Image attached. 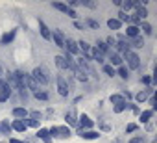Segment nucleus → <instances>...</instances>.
I'll return each instance as SVG.
<instances>
[{
  "instance_id": "26",
  "label": "nucleus",
  "mask_w": 157,
  "mask_h": 143,
  "mask_svg": "<svg viewBox=\"0 0 157 143\" xmlns=\"http://www.w3.org/2000/svg\"><path fill=\"white\" fill-rule=\"evenodd\" d=\"M109 61H111L113 65H120V63H122V58H120L118 54H113V52H111V56H109Z\"/></svg>"
},
{
  "instance_id": "20",
  "label": "nucleus",
  "mask_w": 157,
  "mask_h": 143,
  "mask_svg": "<svg viewBox=\"0 0 157 143\" xmlns=\"http://www.w3.org/2000/svg\"><path fill=\"white\" fill-rule=\"evenodd\" d=\"M139 26H128V30H126V34H128V37H139Z\"/></svg>"
},
{
  "instance_id": "11",
  "label": "nucleus",
  "mask_w": 157,
  "mask_h": 143,
  "mask_svg": "<svg viewBox=\"0 0 157 143\" xmlns=\"http://www.w3.org/2000/svg\"><path fill=\"white\" fill-rule=\"evenodd\" d=\"M89 58H93V59H94V61H98V63H104V61H105V59H104V54H100V52L96 50V47H94V48H91Z\"/></svg>"
},
{
  "instance_id": "9",
  "label": "nucleus",
  "mask_w": 157,
  "mask_h": 143,
  "mask_svg": "<svg viewBox=\"0 0 157 143\" xmlns=\"http://www.w3.org/2000/svg\"><path fill=\"white\" fill-rule=\"evenodd\" d=\"M10 95H11V88H10L8 84H2V88H0V102L8 100Z\"/></svg>"
},
{
  "instance_id": "43",
  "label": "nucleus",
  "mask_w": 157,
  "mask_h": 143,
  "mask_svg": "<svg viewBox=\"0 0 157 143\" xmlns=\"http://www.w3.org/2000/svg\"><path fill=\"white\" fill-rule=\"evenodd\" d=\"M68 4H70V6H78V4H80V0H70Z\"/></svg>"
},
{
  "instance_id": "41",
  "label": "nucleus",
  "mask_w": 157,
  "mask_h": 143,
  "mask_svg": "<svg viewBox=\"0 0 157 143\" xmlns=\"http://www.w3.org/2000/svg\"><path fill=\"white\" fill-rule=\"evenodd\" d=\"M105 43H107V47H109V45H115V43H117V41H115V39H113V37H109V39H107V41H105Z\"/></svg>"
},
{
  "instance_id": "15",
  "label": "nucleus",
  "mask_w": 157,
  "mask_h": 143,
  "mask_svg": "<svg viewBox=\"0 0 157 143\" xmlns=\"http://www.w3.org/2000/svg\"><path fill=\"white\" fill-rule=\"evenodd\" d=\"M72 73L76 75V78H78V80H82V82H85V80H87V75H85V73H83V71H82L80 67H78V65L72 69Z\"/></svg>"
},
{
  "instance_id": "21",
  "label": "nucleus",
  "mask_w": 157,
  "mask_h": 143,
  "mask_svg": "<svg viewBox=\"0 0 157 143\" xmlns=\"http://www.w3.org/2000/svg\"><path fill=\"white\" fill-rule=\"evenodd\" d=\"M117 48H118L120 52H124V54H126V52H129V48H128V43H126L124 39H118V41H117Z\"/></svg>"
},
{
  "instance_id": "48",
  "label": "nucleus",
  "mask_w": 157,
  "mask_h": 143,
  "mask_svg": "<svg viewBox=\"0 0 157 143\" xmlns=\"http://www.w3.org/2000/svg\"><path fill=\"white\" fill-rule=\"evenodd\" d=\"M115 143H118V141H115Z\"/></svg>"
},
{
  "instance_id": "28",
  "label": "nucleus",
  "mask_w": 157,
  "mask_h": 143,
  "mask_svg": "<svg viewBox=\"0 0 157 143\" xmlns=\"http://www.w3.org/2000/svg\"><path fill=\"white\" fill-rule=\"evenodd\" d=\"M118 76H120V78H124V80H128V76H129V75H128V69H126V67H122V65L118 67Z\"/></svg>"
},
{
  "instance_id": "12",
  "label": "nucleus",
  "mask_w": 157,
  "mask_h": 143,
  "mask_svg": "<svg viewBox=\"0 0 157 143\" xmlns=\"http://www.w3.org/2000/svg\"><path fill=\"white\" fill-rule=\"evenodd\" d=\"M68 59H70L68 54H67V58H65V56H57V58H56V63H57V67H61V69H68Z\"/></svg>"
},
{
  "instance_id": "36",
  "label": "nucleus",
  "mask_w": 157,
  "mask_h": 143,
  "mask_svg": "<svg viewBox=\"0 0 157 143\" xmlns=\"http://www.w3.org/2000/svg\"><path fill=\"white\" fill-rule=\"evenodd\" d=\"M146 97H148V91H142V93H139V95H137V100H139V102H142V100H146Z\"/></svg>"
},
{
  "instance_id": "10",
  "label": "nucleus",
  "mask_w": 157,
  "mask_h": 143,
  "mask_svg": "<svg viewBox=\"0 0 157 143\" xmlns=\"http://www.w3.org/2000/svg\"><path fill=\"white\" fill-rule=\"evenodd\" d=\"M78 134H80L83 139H98V137H100V134L94 132V130H80Z\"/></svg>"
},
{
  "instance_id": "14",
  "label": "nucleus",
  "mask_w": 157,
  "mask_h": 143,
  "mask_svg": "<svg viewBox=\"0 0 157 143\" xmlns=\"http://www.w3.org/2000/svg\"><path fill=\"white\" fill-rule=\"evenodd\" d=\"M37 137H41L44 143H50V141H52V137H50V134H48V130H46V128H39Z\"/></svg>"
},
{
  "instance_id": "38",
  "label": "nucleus",
  "mask_w": 157,
  "mask_h": 143,
  "mask_svg": "<svg viewBox=\"0 0 157 143\" xmlns=\"http://www.w3.org/2000/svg\"><path fill=\"white\" fill-rule=\"evenodd\" d=\"M87 24H89L91 28H98V22H96V21H93V19H89V21H87Z\"/></svg>"
},
{
  "instance_id": "8",
  "label": "nucleus",
  "mask_w": 157,
  "mask_h": 143,
  "mask_svg": "<svg viewBox=\"0 0 157 143\" xmlns=\"http://www.w3.org/2000/svg\"><path fill=\"white\" fill-rule=\"evenodd\" d=\"M78 125H80V130H89V128H93V121L87 117V115H82L80 117V123H78Z\"/></svg>"
},
{
  "instance_id": "39",
  "label": "nucleus",
  "mask_w": 157,
  "mask_h": 143,
  "mask_svg": "<svg viewBox=\"0 0 157 143\" xmlns=\"http://www.w3.org/2000/svg\"><path fill=\"white\" fill-rule=\"evenodd\" d=\"M137 130V125H128L126 126V132H135Z\"/></svg>"
},
{
  "instance_id": "27",
  "label": "nucleus",
  "mask_w": 157,
  "mask_h": 143,
  "mask_svg": "<svg viewBox=\"0 0 157 143\" xmlns=\"http://www.w3.org/2000/svg\"><path fill=\"white\" fill-rule=\"evenodd\" d=\"M120 6L124 8V13H126V11H129L133 8V0H124V2H120Z\"/></svg>"
},
{
  "instance_id": "16",
  "label": "nucleus",
  "mask_w": 157,
  "mask_h": 143,
  "mask_svg": "<svg viewBox=\"0 0 157 143\" xmlns=\"http://www.w3.org/2000/svg\"><path fill=\"white\" fill-rule=\"evenodd\" d=\"M65 121L70 125V126H74V125H78V119H76V113L70 110V112H67V115H65Z\"/></svg>"
},
{
  "instance_id": "44",
  "label": "nucleus",
  "mask_w": 157,
  "mask_h": 143,
  "mask_svg": "<svg viewBox=\"0 0 157 143\" xmlns=\"http://www.w3.org/2000/svg\"><path fill=\"white\" fill-rule=\"evenodd\" d=\"M142 82H144V84H150V82H151V78H150V76H144V78H142Z\"/></svg>"
},
{
  "instance_id": "33",
  "label": "nucleus",
  "mask_w": 157,
  "mask_h": 143,
  "mask_svg": "<svg viewBox=\"0 0 157 143\" xmlns=\"http://www.w3.org/2000/svg\"><path fill=\"white\" fill-rule=\"evenodd\" d=\"M126 108H128V104H126V102H120V104H117V106H115V113H120V112H122V110H126Z\"/></svg>"
},
{
  "instance_id": "46",
  "label": "nucleus",
  "mask_w": 157,
  "mask_h": 143,
  "mask_svg": "<svg viewBox=\"0 0 157 143\" xmlns=\"http://www.w3.org/2000/svg\"><path fill=\"white\" fill-rule=\"evenodd\" d=\"M2 84H4V82H2V80H0V88H2Z\"/></svg>"
},
{
  "instance_id": "37",
  "label": "nucleus",
  "mask_w": 157,
  "mask_h": 143,
  "mask_svg": "<svg viewBox=\"0 0 157 143\" xmlns=\"http://www.w3.org/2000/svg\"><path fill=\"white\" fill-rule=\"evenodd\" d=\"M144 43H142V39L140 37H133V47H142Z\"/></svg>"
},
{
  "instance_id": "31",
  "label": "nucleus",
  "mask_w": 157,
  "mask_h": 143,
  "mask_svg": "<svg viewBox=\"0 0 157 143\" xmlns=\"http://www.w3.org/2000/svg\"><path fill=\"white\" fill-rule=\"evenodd\" d=\"M117 21H118V22H126V21H129V15H128V13H124V11H120Z\"/></svg>"
},
{
  "instance_id": "24",
  "label": "nucleus",
  "mask_w": 157,
  "mask_h": 143,
  "mask_svg": "<svg viewBox=\"0 0 157 143\" xmlns=\"http://www.w3.org/2000/svg\"><path fill=\"white\" fill-rule=\"evenodd\" d=\"M107 26H109L111 30H118V28L122 26V22H118L117 19H109V21H107Z\"/></svg>"
},
{
  "instance_id": "3",
  "label": "nucleus",
  "mask_w": 157,
  "mask_h": 143,
  "mask_svg": "<svg viewBox=\"0 0 157 143\" xmlns=\"http://www.w3.org/2000/svg\"><path fill=\"white\" fill-rule=\"evenodd\" d=\"M52 6H54V10H57V11H61V13H65V15L72 17V19H76V17H78V13H76L74 10H70V8H68L67 4H63V2H54Z\"/></svg>"
},
{
  "instance_id": "34",
  "label": "nucleus",
  "mask_w": 157,
  "mask_h": 143,
  "mask_svg": "<svg viewBox=\"0 0 157 143\" xmlns=\"http://www.w3.org/2000/svg\"><path fill=\"white\" fill-rule=\"evenodd\" d=\"M35 97H37L39 100H46V99H48V95H46L44 91H37V93H35Z\"/></svg>"
},
{
  "instance_id": "2",
  "label": "nucleus",
  "mask_w": 157,
  "mask_h": 143,
  "mask_svg": "<svg viewBox=\"0 0 157 143\" xmlns=\"http://www.w3.org/2000/svg\"><path fill=\"white\" fill-rule=\"evenodd\" d=\"M48 134H50V137L52 136L54 137H68L70 136V130H68V126H52L48 130Z\"/></svg>"
},
{
  "instance_id": "7",
  "label": "nucleus",
  "mask_w": 157,
  "mask_h": 143,
  "mask_svg": "<svg viewBox=\"0 0 157 143\" xmlns=\"http://www.w3.org/2000/svg\"><path fill=\"white\" fill-rule=\"evenodd\" d=\"M65 48L70 52V54H78V52H80V48H78V43L74 41V39H67L65 41ZM67 52V54H68Z\"/></svg>"
},
{
  "instance_id": "4",
  "label": "nucleus",
  "mask_w": 157,
  "mask_h": 143,
  "mask_svg": "<svg viewBox=\"0 0 157 143\" xmlns=\"http://www.w3.org/2000/svg\"><path fill=\"white\" fill-rule=\"evenodd\" d=\"M126 61H128V67L129 69H139V65H140V61H139V56L135 54V52H126Z\"/></svg>"
},
{
  "instance_id": "23",
  "label": "nucleus",
  "mask_w": 157,
  "mask_h": 143,
  "mask_svg": "<svg viewBox=\"0 0 157 143\" xmlns=\"http://www.w3.org/2000/svg\"><path fill=\"white\" fill-rule=\"evenodd\" d=\"M10 130H11L10 121H2V123H0V132H2V134H10Z\"/></svg>"
},
{
  "instance_id": "47",
  "label": "nucleus",
  "mask_w": 157,
  "mask_h": 143,
  "mask_svg": "<svg viewBox=\"0 0 157 143\" xmlns=\"http://www.w3.org/2000/svg\"><path fill=\"white\" fill-rule=\"evenodd\" d=\"M24 143H30V141H24Z\"/></svg>"
},
{
  "instance_id": "1",
  "label": "nucleus",
  "mask_w": 157,
  "mask_h": 143,
  "mask_svg": "<svg viewBox=\"0 0 157 143\" xmlns=\"http://www.w3.org/2000/svg\"><path fill=\"white\" fill-rule=\"evenodd\" d=\"M32 78H33L37 84H41V86H46V84L50 82L48 71H46L44 67H35V69H33V75H32Z\"/></svg>"
},
{
  "instance_id": "40",
  "label": "nucleus",
  "mask_w": 157,
  "mask_h": 143,
  "mask_svg": "<svg viewBox=\"0 0 157 143\" xmlns=\"http://www.w3.org/2000/svg\"><path fill=\"white\" fill-rule=\"evenodd\" d=\"M32 119H35V121L41 119V113H39V112H32Z\"/></svg>"
},
{
  "instance_id": "35",
  "label": "nucleus",
  "mask_w": 157,
  "mask_h": 143,
  "mask_svg": "<svg viewBox=\"0 0 157 143\" xmlns=\"http://www.w3.org/2000/svg\"><path fill=\"white\" fill-rule=\"evenodd\" d=\"M142 30H144V32H146V34H148V35H150V34H151V32H153V30H151V26H150V24H148V22H142Z\"/></svg>"
},
{
  "instance_id": "32",
  "label": "nucleus",
  "mask_w": 157,
  "mask_h": 143,
  "mask_svg": "<svg viewBox=\"0 0 157 143\" xmlns=\"http://www.w3.org/2000/svg\"><path fill=\"white\" fill-rule=\"evenodd\" d=\"M104 73L109 75V76H113V75H115V69H113L111 65H104Z\"/></svg>"
},
{
  "instance_id": "6",
  "label": "nucleus",
  "mask_w": 157,
  "mask_h": 143,
  "mask_svg": "<svg viewBox=\"0 0 157 143\" xmlns=\"http://www.w3.org/2000/svg\"><path fill=\"white\" fill-rule=\"evenodd\" d=\"M50 37L54 39V43H56L59 48H65V37L61 35V32H59V30H54V32L50 34Z\"/></svg>"
},
{
  "instance_id": "22",
  "label": "nucleus",
  "mask_w": 157,
  "mask_h": 143,
  "mask_svg": "<svg viewBox=\"0 0 157 143\" xmlns=\"http://www.w3.org/2000/svg\"><path fill=\"white\" fill-rule=\"evenodd\" d=\"M96 50H98L100 54H107V52H109V47H107V43H105V41H98Z\"/></svg>"
},
{
  "instance_id": "19",
  "label": "nucleus",
  "mask_w": 157,
  "mask_h": 143,
  "mask_svg": "<svg viewBox=\"0 0 157 143\" xmlns=\"http://www.w3.org/2000/svg\"><path fill=\"white\" fill-rule=\"evenodd\" d=\"M11 128H13V130H17V132H24V130H26V125H24V121L17 119V121H13Z\"/></svg>"
},
{
  "instance_id": "45",
  "label": "nucleus",
  "mask_w": 157,
  "mask_h": 143,
  "mask_svg": "<svg viewBox=\"0 0 157 143\" xmlns=\"http://www.w3.org/2000/svg\"><path fill=\"white\" fill-rule=\"evenodd\" d=\"M10 143H21L19 139H10Z\"/></svg>"
},
{
  "instance_id": "29",
  "label": "nucleus",
  "mask_w": 157,
  "mask_h": 143,
  "mask_svg": "<svg viewBox=\"0 0 157 143\" xmlns=\"http://www.w3.org/2000/svg\"><path fill=\"white\" fill-rule=\"evenodd\" d=\"M24 125L26 126H32V128H39V121H35V119H26Z\"/></svg>"
},
{
  "instance_id": "13",
  "label": "nucleus",
  "mask_w": 157,
  "mask_h": 143,
  "mask_svg": "<svg viewBox=\"0 0 157 143\" xmlns=\"http://www.w3.org/2000/svg\"><path fill=\"white\" fill-rule=\"evenodd\" d=\"M13 117H17V119L22 121V119L28 117V110H26V108H15V110H13Z\"/></svg>"
},
{
  "instance_id": "18",
  "label": "nucleus",
  "mask_w": 157,
  "mask_h": 143,
  "mask_svg": "<svg viewBox=\"0 0 157 143\" xmlns=\"http://www.w3.org/2000/svg\"><path fill=\"white\" fill-rule=\"evenodd\" d=\"M39 28H41V35H43L44 39H50V28H48L43 21H39Z\"/></svg>"
},
{
  "instance_id": "5",
  "label": "nucleus",
  "mask_w": 157,
  "mask_h": 143,
  "mask_svg": "<svg viewBox=\"0 0 157 143\" xmlns=\"http://www.w3.org/2000/svg\"><path fill=\"white\" fill-rule=\"evenodd\" d=\"M57 89H59V95H63V97H67L68 95V84H67V80L63 78V76H57Z\"/></svg>"
},
{
  "instance_id": "42",
  "label": "nucleus",
  "mask_w": 157,
  "mask_h": 143,
  "mask_svg": "<svg viewBox=\"0 0 157 143\" xmlns=\"http://www.w3.org/2000/svg\"><path fill=\"white\" fill-rule=\"evenodd\" d=\"M129 143H142V137H135V139H131Z\"/></svg>"
},
{
  "instance_id": "17",
  "label": "nucleus",
  "mask_w": 157,
  "mask_h": 143,
  "mask_svg": "<svg viewBox=\"0 0 157 143\" xmlns=\"http://www.w3.org/2000/svg\"><path fill=\"white\" fill-rule=\"evenodd\" d=\"M15 30H11V32H8V34H4L2 35V39H0V43H2V45H8L10 41H13V37H15Z\"/></svg>"
},
{
  "instance_id": "25",
  "label": "nucleus",
  "mask_w": 157,
  "mask_h": 143,
  "mask_svg": "<svg viewBox=\"0 0 157 143\" xmlns=\"http://www.w3.org/2000/svg\"><path fill=\"white\" fill-rule=\"evenodd\" d=\"M151 115H153V110H146V112L140 113V121H142V123H148Z\"/></svg>"
},
{
  "instance_id": "30",
  "label": "nucleus",
  "mask_w": 157,
  "mask_h": 143,
  "mask_svg": "<svg viewBox=\"0 0 157 143\" xmlns=\"http://www.w3.org/2000/svg\"><path fill=\"white\" fill-rule=\"evenodd\" d=\"M111 102L117 106V104H120V102H124V97H120V95H111Z\"/></svg>"
}]
</instances>
